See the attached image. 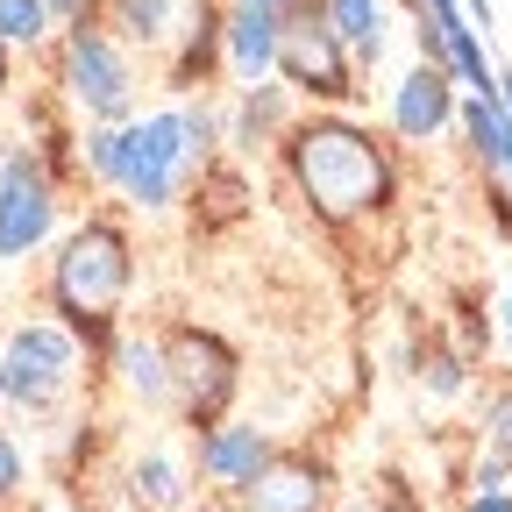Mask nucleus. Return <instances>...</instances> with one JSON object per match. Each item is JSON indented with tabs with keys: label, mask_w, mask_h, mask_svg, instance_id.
I'll list each match as a JSON object with an SVG mask.
<instances>
[{
	"label": "nucleus",
	"mask_w": 512,
	"mask_h": 512,
	"mask_svg": "<svg viewBox=\"0 0 512 512\" xmlns=\"http://www.w3.org/2000/svg\"><path fill=\"white\" fill-rule=\"evenodd\" d=\"M278 36H285V15L256 8V0H228L221 43H228V64H235V79H242V86H256V79H271V72H278Z\"/></svg>",
	"instance_id": "f8f14e48"
},
{
	"label": "nucleus",
	"mask_w": 512,
	"mask_h": 512,
	"mask_svg": "<svg viewBox=\"0 0 512 512\" xmlns=\"http://www.w3.org/2000/svg\"><path fill=\"white\" fill-rule=\"evenodd\" d=\"M157 342H164V370H171V413L192 434L221 427L228 399L242 392V356L214 328H200V320H178V328H164Z\"/></svg>",
	"instance_id": "20e7f679"
},
{
	"label": "nucleus",
	"mask_w": 512,
	"mask_h": 512,
	"mask_svg": "<svg viewBox=\"0 0 512 512\" xmlns=\"http://www.w3.org/2000/svg\"><path fill=\"white\" fill-rule=\"evenodd\" d=\"M320 22L335 29L349 64H377L384 57V0H320Z\"/></svg>",
	"instance_id": "4468645a"
},
{
	"label": "nucleus",
	"mask_w": 512,
	"mask_h": 512,
	"mask_svg": "<svg viewBox=\"0 0 512 512\" xmlns=\"http://www.w3.org/2000/svg\"><path fill=\"white\" fill-rule=\"evenodd\" d=\"M463 512H512V498H505V491H470Z\"/></svg>",
	"instance_id": "5701e85b"
},
{
	"label": "nucleus",
	"mask_w": 512,
	"mask_h": 512,
	"mask_svg": "<svg viewBox=\"0 0 512 512\" xmlns=\"http://www.w3.org/2000/svg\"><path fill=\"white\" fill-rule=\"evenodd\" d=\"M0 399H8V370H0Z\"/></svg>",
	"instance_id": "c85d7f7f"
},
{
	"label": "nucleus",
	"mask_w": 512,
	"mask_h": 512,
	"mask_svg": "<svg viewBox=\"0 0 512 512\" xmlns=\"http://www.w3.org/2000/svg\"><path fill=\"white\" fill-rule=\"evenodd\" d=\"M427 384H434V392H456V384H463V356H448V349H434L427 356V370H420Z\"/></svg>",
	"instance_id": "412c9836"
},
{
	"label": "nucleus",
	"mask_w": 512,
	"mask_h": 512,
	"mask_svg": "<svg viewBox=\"0 0 512 512\" xmlns=\"http://www.w3.org/2000/svg\"><path fill=\"white\" fill-rule=\"evenodd\" d=\"M57 228V178L43 150H0V256H36Z\"/></svg>",
	"instance_id": "0eeeda50"
},
{
	"label": "nucleus",
	"mask_w": 512,
	"mask_h": 512,
	"mask_svg": "<svg viewBox=\"0 0 512 512\" xmlns=\"http://www.w3.org/2000/svg\"><path fill=\"white\" fill-rule=\"evenodd\" d=\"M505 342H512V292H505Z\"/></svg>",
	"instance_id": "cd10ccee"
},
{
	"label": "nucleus",
	"mask_w": 512,
	"mask_h": 512,
	"mask_svg": "<svg viewBox=\"0 0 512 512\" xmlns=\"http://www.w3.org/2000/svg\"><path fill=\"white\" fill-rule=\"evenodd\" d=\"M0 93H8V43H0Z\"/></svg>",
	"instance_id": "bb28decb"
},
{
	"label": "nucleus",
	"mask_w": 512,
	"mask_h": 512,
	"mask_svg": "<svg viewBox=\"0 0 512 512\" xmlns=\"http://www.w3.org/2000/svg\"><path fill=\"white\" fill-rule=\"evenodd\" d=\"M456 72H448V64H413V72L392 86V128L406 143H427V136H441L448 121H456Z\"/></svg>",
	"instance_id": "9d476101"
},
{
	"label": "nucleus",
	"mask_w": 512,
	"mask_h": 512,
	"mask_svg": "<svg viewBox=\"0 0 512 512\" xmlns=\"http://www.w3.org/2000/svg\"><path fill=\"white\" fill-rule=\"evenodd\" d=\"M256 8H271V15L292 22V15H320V0H256Z\"/></svg>",
	"instance_id": "b1692460"
},
{
	"label": "nucleus",
	"mask_w": 512,
	"mask_h": 512,
	"mask_svg": "<svg viewBox=\"0 0 512 512\" xmlns=\"http://www.w3.org/2000/svg\"><path fill=\"white\" fill-rule=\"evenodd\" d=\"M50 15H64V22H79V15H93V0H50Z\"/></svg>",
	"instance_id": "393cba45"
},
{
	"label": "nucleus",
	"mask_w": 512,
	"mask_h": 512,
	"mask_svg": "<svg viewBox=\"0 0 512 512\" xmlns=\"http://www.w3.org/2000/svg\"><path fill=\"white\" fill-rule=\"evenodd\" d=\"M128 498H136L143 512H178V505H185V470H178V456L143 448V456L128 463Z\"/></svg>",
	"instance_id": "dca6fc26"
},
{
	"label": "nucleus",
	"mask_w": 512,
	"mask_h": 512,
	"mask_svg": "<svg viewBox=\"0 0 512 512\" xmlns=\"http://www.w3.org/2000/svg\"><path fill=\"white\" fill-rule=\"evenodd\" d=\"M114 370H121V384H128V399H143L150 413L171 406V370H164V342H157V335L114 342Z\"/></svg>",
	"instance_id": "2eb2a0df"
},
{
	"label": "nucleus",
	"mask_w": 512,
	"mask_h": 512,
	"mask_svg": "<svg viewBox=\"0 0 512 512\" xmlns=\"http://www.w3.org/2000/svg\"><path fill=\"white\" fill-rule=\"evenodd\" d=\"M278 79L306 100H328V107H349L356 100V64L349 50L335 43V29L320 15H292L285 36H278Z\"/></svg>",
	"instance_id": "6e6552de"
},
{
	"label": "nucleus",
	"mask_w": 512,
	"mask_h": 512,
	"mask_svg": "<svg viewBox=\"0 0 512 512\" xmlns=\"http://www.w3.org/2000/svg\"><path fill=\"white\" fill-rule=\"evenodd\" d=\"M285 86H242V100H235V114H228V143L235 150H271L278 136H285Z\"/></svg>",
	"instance_id": "ddd939ff"
},
{
	"label": "nucleus",
	"mask_w": 512,
	"mask_h": 512,
	"mask_svg": "<svg viewBox=\"0 0 512 512\" xmlns=\"http://www.w3.org/2000/svg\"><path fill=\"white\" fill-rule=\"evenodd\" d=\"M484 434H491V456L512 470V370L498 377V392H491V406H484Z\"/></svg>",
	"instance_id": "aec40b11"
},
{
	"label": "nucleus",
	"mask_w": 512,
	"mask_h": 512,
	"mask_svg": "<svg viewBox=\"0 0 512 512\" xmlns=\"http://www.w3.org/2000/svg\"><path fill=\"white\" fill-rule=\"evenodd\" d=\"M335 470L313 448H278V456L235 491V512H328Z\"/></svg>",
	"instance_id": "1a4fd4ad"
},
{
	"label": "nucleus",
	"mask_w": 512,
	"mask_h": 512,
	"mask_svg": "<svg viewBox=\"0 0 512 512\" xmlns=\"http://www.w3.org/2000/svg\"><path fill=\"white\" fill-rule=\"evenodd\" d=\"M349 512H377V505H349Z\"/></svg>",
	"instance_id": "c756f323"
},
{
	"label": "nucleus",
	"mask_w": 512,
	"mask_h": 512,
	"mask_svg": "<svg viewBox=\"0 0 512 512\" xmlns=\"http://www.w3.org/2000/svg\"><path fill=\"white\" fill-rule=\"evenodd\" d=\"M214 157L192 143V128L178 107L164 114H143V121H121V164H114V185L128 192V207H171L192 171H207Z\"/></svg>",
	"instance_id": "7ed1b4c3"
},
{
	"label": "nucleus",
	"mask_w": 512,
	"mask_h": 512,
	"mask_svg": "<svg viewBox=\"0 0 512 512\" xmlns=\"http://www.w3.org/2000/svg\"><path fill=\"white\" fill-rule=\"evenodd\" d=\"M79 335L64 328V320H22V328L8 335V349H0V370H8V399L29 406V413H50L64 392L79 384Z\"/></svg>",
	"instance_id": "423d86ee"
},
{
	"label": "nucleus",
	"mask_w": 512,
	"mask_h": 512,
	"mask_svg": "<svg viewBox=\"0 0 512 512\" xmlns=\"http://www.w3.org/2000/svg\"><path fill=\"white\" fill-rule=\"evenodd\" d=\"M107 29L121 43H164L171 36V8L164 0H107Z\"/></svg>",
	"instance_id": "a211bd4d"
},
{
	"label": "nucleus",
	"mask_w": 512,
	"mask_h": 512,
	"mask_svg": "<svg viewBox=\"0 0 512 512\" xmlns=\"http://www.w3.org/2000/svg\"><path fill=\"white\" fill-rule=\"evenodd\" d=\"M57 79L93 121H128V107H136V64H128L121 36L107 22H93V15H79L72 29H64Z\"/></svg>",
	"instance_id": "39448f33"
},
{
	"label": "nucleus",
	"mask_w": 512,
	"mask_h": 512,
	"mask_svg": "<svg viewBox=\"0 0 512 512\" xmlns=\"http://www.w3.org/2000/svg\"><path fill=\"white\" fill-rule=\"evenodd\" d=\"M278 456V441L264 434V427H235V420H221V427H207L200 434V477L214 484V491H242L256 470H264Z\"/></svg>",
	"instance_id": "9b49d317"
},
{
	"label": "nucleus",
	"mask_w": 512,
	"mask_h": 512,
	"mask_svg": "<svg viewBox=\"0 0 512 512\" xmlns=\"http://www.w3.org/2000/svg\"><path fill=\"white\" fill-rule=\"evenodd\" d=\"M22 491V448L8 441V434H0V505H8Z\"/></svg>",
	"instance_id": "4be33fe9"
},
{
	"label": "nucleus",
	"mask_w": 512,
	"mask_h": 512,
	"mask_svg": "<svg viewBox=\"0 0 512 512\" xmlns=\"http://www.w3.org/2000/svg\"><path fill=\"white\" fill-rule=\"evenodd\" d=\"M498 107H505V121H512V72H498Z\"/></svg>",
	"instance_id": "a878e982"
},
{
	"label": "nucleus",
	"mask_w": 512,
	"mask_h": 512,
	"mask_svg": "<svg viewBox=\"0 0 512 512\" xmlns=\"http://www.w3.org/2000/svg\"><path fill=\"white\" fill-rule=\"evenodd\" d=\"M214 50H221V15H214V8H200V15H192L185 50H178V64H171V93L207 86V64H214Z\"/></svg>",
	"instance_id": "f3484780"
},
{
	"label": "nucleus",
	"mask_w": 512,
	"mask_h": 512,
	"mask_svg": "<svg viewBox=\"0 0 512 512\" xmlns=\"http://www.w3.org/2000/svg\"><path fill=\"white\" fill-rule=\"evenodd\" d=\"M278 157H285V178L299 185V200L328 221V228H349V221H370L399 200V164L363 121L349 114H306L278 136Z\"/></svg>",
	"instance_id": "f257e3e1"
},
{
	"label": "nucleus",
	"mask_w": 512,
	"mask_h": 512,
	"mask_svg": "<svg viewBox=\"0 0 512 512\" xmlns=\"http://www.w3.org/2000/svg\"><path fill=\"white\" fill-rule=\"evenodd\" d=\"M128 285H136V242H128V228L114 214L79 221L57 242V256H50V313L79 335V349H107L114 342Z\"/></svg>",
	"instance_id": "f03ea898"
},
{
	"label": "nucleus",
	"mask_w": 512,
	"mask_h": 512,
	"mask_svg": "<svg viewBox=\"0 0 512 512\" xmlns=\"http://www.w3.org/2000/svg\"><path fill=\"white\" fill-rule=\"evenodd\" d=\"M50 22V0H0V43H43Z\"/></svg>",
	"instance_id": "6ab92c4d"
}]
</instances>
